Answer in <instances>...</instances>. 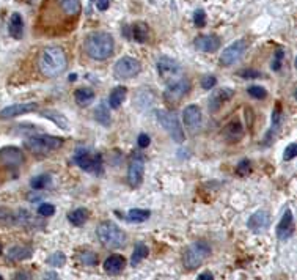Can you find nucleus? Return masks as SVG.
<instances>
[{"label":"nucleus","mask_w":297,"mask_h":280,"mask_svg":"<svg viewBox=\"0 0 297 280\" xmlns=\"http://www.w3.org/2000/svg\"><path fill=\"white\" fill-rule=\"evenodd\" d=\"M39 71L46 77H58L61 73L68 68V57L66 52L58 46H51L41 52L38 58Z\"/></svg>","instance_id":"obj_1"},{"label":"nucleus","mask_w":297,"mask_h":280,"mask_svg":"<svg viewBox=\"0 0 297 280\" xmlns=\"http://www.w3.org/2000/svg\"><path fill=\"white\" fill-rule=\"evenodd\" d=\"M113 49H115L113 37L107 32H93L85 38L84 51L92 60L104 61L109 57H112Z\"/></svg>","instance_id":"obj_2"},{"label":"nucleus","mask_w":297,"mask_h":280,"mask_svg":"<svg viewBox=\"0 0 297 280\" xmlns=\"http://www.w3.org/2000/svg\"><path fill=\"white\" fill-rule=\"evenodd\" d=\"M96 236L99 243L107 249H121L128 243L126 231L121 230L113 222H102L96 228Z\"/></svg>","instance_id":"obj_3"},{"label":"nucleus","mask_w":297,"mask_h":280,"mask_svg":"<svg viewBox=\"0 0 297 280\" xmlns=\"http://www.w3.org/2000/svg\"><path fill=\"white\" fill-rule=\"evenodd\" d=\"M211 255V245L206 241L192 243L183 254V264L187 271H195L200 268Z\"/></svg>","instance_id":"obj_4"},{"label":"nucleus","mask_w":297,"mask_h":280,"mask_svg":"<svg viewBox=\"0 0 297 280\" xmlns=\"http://www.w3.org/2000/svg\"><path fill=\"white\" fill-rule=\"evenodd\" d=\"M73 162L82 168L87 173L92 175H101L104 172V166H102V156L99 153L92 151L90 148H77L74 153Z\"/></svg>","instance_id":"obj_5"},{"label":"nucleus","mask_w":297,"mask_h":280,"mask_svg":"<svg viewBox=\"0 0 297 280\" xmlns=\"http://www.w3.org/2000/svg\"><path fill=\"white\" fill-rule=\"evenodd\" d=\"M24 145L33 154H49L63 145V139L52 137V135H33L24 142Z\"/></svg>","instance_id":"obj_6"},{"label":"nucleus","mask_w":297,"mask_h":280,"mask_svg":"<svg viewBox=\"0 0 297 280\" xmlns=\"http://www.w3.org/2000/svg\"><path fill=\"white\" fill-rule=\"evenodd\" d=\"M156 117L161 123V126L167 131V134L173 139L176 143H183L186 135H184V129L179 123L178 117L175 112H170V111H157L156 112Z\"/></svg>","instance_id":"obj_7"},{"label":"nucleus","mask_w":297,"mask_h":280,"mask_svg":"<svg viewBox=\"0 0 297 280\" xmlns=\"http://www.w3.org/2000/svg\"><path fill=\"white\" fill-rule=\"evenodd\" d=\"M156 68H157V73L165 82H175L178 79L183 77V68L181 65L178 63L175 58L171 57H159L156 61Z\"/></svg>","instance_id":"obj_8"},{"label":"nucleus","mask_w":297,"mask_h":280,"mask_svg":"<svg viewBox=\"0 0 297 280\" xmlns=\"http://www.w3.org/2000/svg\"><path fill=\"white\" fill-rule=\"evenodd\" d=\"M189 92H190V82L186 77H181L175 82H170L168 87L165 88L164 101L167 102L168 106H176Z\"/></svg>","instance_id":"obj_9"},{"label":"nucleus","mask_w":297,"mask_h":280,"mask_svg":"<svg viewBox=\"0 0 297 280\" xmlns=\"http://www.w3.org/2000/svg\"><path fill=\"white\" fill-rule=\"evenodd\" d=\"M142 71V65L140 61L134 58V57H121L118 61L115 63L113 66V74L116 79H121V80H128V79H132L135 77L137 74Z\"/></svg>","instance_id":"obj_10"},{"label":"nucleus","mask_w":297,"mask_h":280,"mask_svg":"<svg viewBox=\"0 0 297 280\" xmlns=\"http://www.w3.org/2000/svg\"><path fill=\"white\" fill-rule=\"evenodd\" d=\"M247 51V41L245 39H236L233 43L225 47L222 56H220V65L222 66H231L236 61L241 60V57L244 56Z\"/></svg>","instance_id":"obj_11"},{"label":"nucleus","mask_w":297,"mask_h":280,"mask_svg":"<svg viewBox=\"0 0 297 280\" xmlns=\"http://www.w3.org/2000/svg\"><path fill=\"white\" fill-rule=\"evenodd\" d=\"M145 158L142 154H134L128 167V183L130 187H139L143 181Z\"/></svg>","instance_id":"obj_12"},{"label":"nucleus","mask_w":297,"mask_h":280,"mask_svg":"<svg viewBox=\"0 0 297 280\" xmlns=\"http://www.w3.org/2000/svg\"><path fill=\"white\" fill-rule=\"evenodd\" d=\"M294 231H296V222H294V216H293V211L291 209H286L285 214L281 216L280 224L277 225V238L280 241H288L291 240L294 236Z\"/></svg>","instance_id":"obj_13"},{"label":"nucleus","mask_w":297,"mask_h":280,"mask_svg":"<svg viewBox=\"0 0 297 280\" xmlns=\"http://www.w3.org/2000/svg\"><path fill=\"white\" fill-rule=\"evenodd\" d=\"M247 227L253 233H264V231L271 227V214L266 209H260L253 213L247 221Z\"/></svg>","instance_id":"obj_14"},{"label":"nucleus","mask_w":297,"mask_h":280,"mask_svg":"<svg viewBox=\"0 0 297 280\" xmlns=\"http://www.w3.org/2000/svg\"><path fill=\"white\" fill-rule=\"evenodd\" d=\"M281 123H283V117H281V106L277 104L275 109L272 111V115H271V128L267 129V132L264 135V140L261 143L264 147H269L271 143H274V140L277 139V135L281 129Z\"/></svg>","instance_id":"obj_15"},{"label":"nucleus","mask_w":297,"mask_h":280,"mask_svg":"<svg viewBox=\"0 0 297 280\" xmlns=\"http://www.w3.org/2000/svg\"><path fill=\"white\" fill-rule=\"evenodd\" d=\"M0 161H2V164H5V166L16 168L24 164L25 156L18 147H3L0 149Z\"/></svg>","instance_id":"obj_16"},{"label":"nucleus","mask_w":297,"mask_h":280,"mask_svg":"<svg viewBox=\"0 0 297 280\" xmlns=\"http://www.w3.org/2000/svg\"><path fill=\"white\" fill-rule=\"evenodd\" d=\"M233 96H234V90H233V88H228V87L219 88V90H216L209 96V101H208L209 111L211 112H217L219 109L222 107V106H225Z\"/></svg>","instance_id":"obj_17"},{"label":"nucleus","mask_w":297,"mask_h":280,"mask_svg":"<svg viewBox=\"0 0 297 280\" xmlns=\"http://www.w3.org/2000/svg\"><path fill=\"white\" fill-rule=\"evenodd\" d=\"M183 120H184V125L187 126L192 132H195L197 129H200L202 121H203V115H202V111H200V107L197 104L187 106L183 112Z\"/></svg>","instance_id":"obj_18"},{"label":"nucleus","mask_w":297,"mask_h":280,"mask_svg":"<svg viewBox=\"0 0 297 280\" xmlns=\"http://www.w3.org/2000/svg\"><path fill=\"white\" fill-rule=\"evenodd\" d=\"M38 109V102H22V104H13L5 107L2 112H0V118H15L19 115L35 112Z\"/></svg>","instance_id":"obj_19"},{"label":"nucleus","mask_w":297,"mask_h":280,"mask_svg":"<svg viewBox=\"0 0 297 280\" xmlns=\"http://www.w3.org/2000/svg\"><path fill=\"white\" fill-rule=\"evenodd\" d=\"M220 44H222V41L217 35H200L193 39V46L197 47L198 51L202 52H206V54H212L216 52Z\"/></svg>","instance_id":"obj_20"},{"label":"nucleus","mask_w":297,"mask_h":280,"mask_svg":"<svg viewBox=\"0 0 297 280\" xmlns=\"http://www.w3.org/2000/svg\"><path fill=\"white\" fill-rule=\"evenodd\" d=\"M124 268H126V258L118 254L107 257V260L104 261V271L109 276H118Z\"/></svg>","instance_id":"obj_21"},{"label":"nucleus","mask_w":297,"mask_h":280,"mask_svg":"<svg viewBox=\"0 0 297 280\" xmlns=\"http://www.w3.org/2000/svg\"><path fill=\"white\" fill-rule=\"evenodd\" d=\"M242 135H244V126H242V123L238 120L230 121L223 129V137L230 143L239 142L242 139Z\"/></svg>","instance_id":"obj_22"},{"label":"nucleus","mask_w":297,"mask_h":280,"mask_svg":"<svg viewBox=\"0 0 297 280\" xmlns=\"http://www.w3.org/2000/svg\"><path fill=\"white\" fill-rule=\"evenodd\" d=\"M41 117L46 118V120H51L52 123H55L60 129H63V131H70V120L61 112L55 111V109H46V111L41 112Z\"/></svg>","instance_id":"obj_23"},{"label":"nucleus","mask_w":297,"mask_h":280,"mask_svg":"<svg viewBox=\"0 0 297 280\" xmlns=\"http://www.w3.org/2000/svg\"><path fill=\"white\" fill-rule=\"evenodd\" d=\"M33 255V250L29 247V245H13V247L8 250L6 254V258L10 261H22L30 258Z\"/></svg>","instance_id":"obj_24"},{"label":"nucleus","mask_w":297,"mask_h":280,"mask_svg":"<svg viewBox=\"0 0 297 280\" xmlns=\"http://www.w3.org/2000/svg\"><path fill=\"white\" fill-rule=\"evenodd\" d=\"M8 30H10V35L16 39L22 38V33H24V20L22 16L19 13H13L11 18H10V24H8Z\"/></svg>","instance_id":"obj_25"},{"label":"nucleus","mask_w":297,"mask_h":280,"mask_svg":"<svg viewBox=\"0 0 297 280\" xmlns=\"http://www.w3.org/2000/svg\"><path fill=\"white\" fill-rule=\"evenodd\" d=\"M74 99H75V102H77V106L88 107L94 101V92L88 87L77 88V90L74 92Z\"/></svg>","instance_id":"obj_26"},{"label":"nucleus","mask_w":297,"mask_h":280,"mask_svg":"<svg viewBox=\"0 0 297 280\" xmlns=\"http://www.w3.org/2000/svg\"><path fill=\"white\" fill-rule=\"evenodd\" d=\"M148 35H149V29L148 25L139 20V22H134L130 25V37H132L134 41L137 43H145V41L148 39Z\"/></svg>","instance_id":"obj_27"},{"label":"nucleus","mask_w":297,"mask_h":280,"mask_svg":"<svg viewBox=\"0 0 297 280\" xmlns=\"http://www.w3.org/2000/svg\"><path fill=\"white\" fill-rule=\"evenodd\" d=\"M58 3H60L61 11H63L66 16L75 18L80 15V10H82L80 0H58Z\"/></svg>","instance_id":"obj_28"},{"label":"nucleus","mask_w":297,"mask_h":280,"mask_svg":"<svg viewBox=\"0 0 297 280\" xmlns=\"http://www.w3.org/2000/svg\"><path fill=\"white\" fill-rule=\"evenodd\" d=\"M126 94H128V90L124 87H116L113 88L112 92L109 94V106L112 109H118L121 107V104L126 99Z\"/></svg>","instance_id":"obj_29"},{"label":"nucleus","mask_w":297,"mask_h":280,"mask_svg":"<svg viewBox=\"0 0 297 280\" xmlns=\"http://www.w3.org/2000/svg\"><path fill=\"white\" fill-rule=\"evenodd\" d=\"M88 211L85 208H77V209H74L71 211L70 214H68V221H70L74 227H82V225H85L87 221H88Z\"/></svg>","instance_id":"obj_30"},{"label":"nucleus","mask_w":297,"mask_h":280,"mask_svg":"<svg viewBox=\"0 0 297 280\" xmlns=\"http://www.w3.org/2000/svg\"><path fill=\"white\" fill-rule=\"evenodd\" d=\"M149 254V249L147 244L143 243H137L135 247H134V252H132V257H130V264L132 266H139L142 260L148 257Z\"/></svg>","instance_id":"obj_31"},{"label":"nucleus","mask_w":297,"mask_h":280,"mask_svg":"<svg viewBox=\"0 0 297 280\" xmlns=\"http://www.w3.org/2000/svg\"><path fill=\"white\" fill-rule=\"evenodd\" d=\"M149 216H151V211L148 209H140V208H134V209H130L128 216H126V219L129 222H134V224H142L145 221H148L149 219Z\"/></svg>","instance_id":"obj_32"},{"label":"nucleus","mask_w":297,"mask_h":280,"mask_svg":"<svg viewBox=\"0 0 297 280\" xmlns=\"http://www.w3.org/2000/svg\"><path fill=\"white\" fill-rule=\"evenodd\" d=\"M94 120L101 123L102 126H110V121H112V117H110V111L106 104H99L94 111Z\"/></svg>","instance_id":"obj_33"},{"label":"nucleus","mask_w":297,"mask_h":280,"mask_svg":"<svg viewBox=\"0 0 297 280\" xmlns=\"http://www.w3.org/2000/svg\"><path fill=\"white\" fill-rule=\"evenodd\" d=\"M52 184V176L49 173H41L38 176H35V178L30 180V186L32 189L35 190H41V189H46L49 187Z\"/></svg>","instance_id":"obj_34"},{"label":"nucleus","mask_w":297,"mask_h":280,"mask_svg":"<svg viewBox=\"0 0 297 280\" xmlns=\"http://www.w3.org/2000/svg\"><path fill=\"white\" fill-rule=\"evenodd\" d=\"M66 263V257L63 252H55L49 258H47V264H51L52 268H61Z\"/></svg>","instance_id":"obj_35"},{"label":"nucleus","mask_w":297,"mask_h":280,"mask_svg":"<svg viewBox=\"0 0 297 280\" xmlns=\"http://www.w3.org/2000/svg\"><path fill=\"white\" fill-rule=\"evenodd\" d=\"M247 93L250 94L252 98H255V99H264V98H267L266 88H262V87H260V85L248 87V88H247Z\"/></svg>","instance_id":"obj_36"},{"label":"nucleus","mask_w":297,"mask_h":280,"mask_svg":"<svg viewBox=\"0 0 297 280\" xmlns=\"http://www.w3.org/2000/svg\"><path fill=\"white\" fill-rule=\"evenodd\" d=\"M283 60H285V51H283L281 47H278V49L275 51V56H274V58H272V63H271L272 71H280Z\"/></svg>","instance_id":"obj_37"},{"label":"nucleus","mask_w":297,"mask_h":280,"mask_svg":"<svg viewBox=\"0 0 297 280\" xmlns=\"http://www.w3.org/2000/svg\"><path fill=\"white\" fill-rule=\"evenodd\" d=\"M236 173L239 176H247L252 173V162L250 159H242L236 167Z\"/></svg>","instance_id":"obj_38"},{"label":"nucleus","mask_w":297,"mask_h":280,"mask_svg":"<svg viewBox=\"0 0 297 280\" xmlns=\"http://www.w3.org/2000/svg\"><path fill=\"white\" fill-rule=\"evenodd\" d=\"M80 263L85 266H96L98 264V255L93 254V252H84L80 255Z\"/></svg>","instance_id":"obj_39"},{"label":"nucleus","mask_w":297,"mask_h":280,"mask_svg":"<svg viewBox=\"0 0 297 280\" xmlns=\"http://www.w3.org/2000/svg\"><path fill=\"white\" fill-rule=\"evenodd\" d=\"M55 213V206L52 203H43V205H39V208H38V214L39 216H43V217H51L54 216Z\"/></svg>","instance_id":"obj_40"},{"label":"nucleus","mask_w":297,"mask_h":280,"mask_svg":"<svg viewBox=\"0 0 297 280\" xmlns=\"http://www.w3.org/2000/svg\"><path fill=\"white\" fill-rule=\"evenodd\" d=\"M297 156V143H289L285 148V154H283V159L285 161H293Z\"/></svg>","instance_id":"obj_41"},{"label":"nucleus","mask_w":297,"mask_h":280,"mask_svg":"<svg viewBox=\"0 0 297 280\" xmlns=\"http://www.w3.org/2000/svg\"><path fill=\"white\" fill-rule=\"evenodd\" d=\"M0 222H3V224H15V214H13L10 209L0 208Z\"/></svg>","instance_id":"obj_42"},{"label":"nucleus","mask_w":297,"mask_h":280,"mask_svg":"<svg viewBox=\"0 0 297 280\" xmlns=\"http://www.w3.org/2000/svg\"><path fill=\"white\" fill-rule=\"evenodd\" d=\"M193 24L197 27H204L206 24V13L204 10H197L195 15H193Z\"/></svg>","instance_id":"obj_43"},{"label":"nucleus","mask_w":297,"mask_h":280,"mask_svg":"<svg viewBox=\"0 0 297 280\" xmlns=\"http://www.w3.org/2000/svg\"><path fill=\"white\" fill-rule=\"evenodd\" d=\"M238 74L244 79H258V77L262 76V74L260 71H257V70H242V71H239Z\"/></svg>","instance_id":"obj_44"},{"label":"nucleus","mask_w":297,"mask_h":280,"mask_svg":"<svg viewBox=\"0 0 297 280\" xmlns=\"http://www.w3.org/2000/svg\"><path fill=\"white\" fill-rule=\"evenodd\" d=\"M200 84H202V87L204 88V90H209V88H212L214 85H217V79L214 76H204Z\"/></svg>","instance_id":"obj_45"},{"label":"nucleus","mask_w":297,"mask_h":280,"mask_svg":"<svg viewBox=\"0 0 297 280\" xmlns=\"http://www.w3.org/2000/svg\"><path fill=\"white\" fill-rule=\"evenodd\" d=\"M137 143H139V147H140L142 149H143V148H148L149 143H151L149 135L145 134V132H142V134L139 135V139H137Z\"/></svg>","instance_id":"obj_46"},{"label":"nucleus","mask_w":297,"mask_h":280,"mask_svg":"<svg viewBox=\"0 0 297 280\" xmlns=\"http://www.w3.org/2000/svg\"><path fill=\"white\" fill-rule=\"evenodd\" d=\"M109 3H110V0H96L98 10H101V11H106L109 8Z\"/></svg>","instance_id":"obj_47"},{"label":"nucleus","mask_w":297,"mask_h":280,"mask_svg":"<svg viewBox=\"0 0 297 280\" xmlns=\"http://www.w3.org/2000/svg\"><path fill=\"white\" fill-rule=\"evenodd\" d=\"M214 276L211 274V272H203V274L198 276V280H212Z\"/></svg>","instance_id":"obj_48"},{"label":"nucleus","mask_w":297,"mask_h":280,"mask_svg":"<svg viewBox=\"0 0 297 280\" xmlns=\"http://www.w3.org/2000/svg\"><path fill=\"white\" fill-rule=\"evenodd\" d=\"M46 279H58L57 274H54V272H47L46 274Z\"/></svg>","instance_id":"obj_49"},{"label":"nucleus","mask_w":297,"mask_h":280,"mask_svg":"<svg viewBox=\"0 0 297 280\" xmlns=\"http://www.w3.org/2000/svg\"><path fill=\"white\" fill-rule=\"evenodd\" d=\"M15 277H16V279H30L29 276H24V272H18Z\"/></svg>","instance_id":"obj_50"},{"label":"nucleus","mask_w":297,"mask_h":280,"mask_svg":"<svg viewBox=\"0 0 297 280\" xmlns=\"http://www.w3.org/2000/svg\"><path fill=\"white\" fill-rule=\"evenodd\" d=\"M0 254H2V244H0Z\"/></svg>","instance_id":"obj_51"},{"label":"nucleus","mask_w":297,"mask_h":280,"mask_svg":"<svg viewBox=\"0 0 297 280\" xmlns=\"http://www.w3.org/2000/svg\"><path fill=\"white\" fill-rule=\"evenodd\" d=\"M2 279H3V277H2V276H0V280H2Z\"/></svg>","instance_id":"obj_52"}]
</instances>
